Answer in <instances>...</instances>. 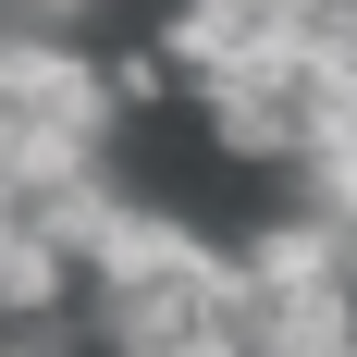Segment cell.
<instances>
[{"mask_svg": "<svg viewBox=\"0 0 357 357\" xmlns=\"http://www.w3.org/2000/svg\"><path fill=\"white\" fill-rule=\"evenodd\" d=\"M296 13H321V0H296Z\"/></svg>", "mask_w": 357, "mask_h": 357, "instance_id": "8992f818", "label": "cell"}, {"mask_svg": "<svg viewBox=\"0 0 357 357\" xmlns=\"http://www.w3.org/2000/svg\"><path fill=\"white\" fill-rule=\"evenodd\" d=\"M321 357H357V333H345V345H321Z\"/></svg>", "mask_w": 357, "mask_h": 357, "instance_id": "5b68a950", "label": "cell"}, {"mask_svg": "<svg viewBox=\"0 0 357 357\" xmlns=\"http://www.w3.org/2000/svg\"><path fill=\"white\" fill-rule=\"evenodd\" d=\"M160 357H259V333L247 321H210V333H185V345H160Z\"/></svg>", "mask_w": 357, "mask_h": 357, "instance_id": "3957f363", "label": "cell"}, {"mask_svg": "<svg viewBox=\"0 0 357 357\" xmlns=\"http://www.w3.org/2000/svg\"><path fill=\"white\" fill-rule=\"evenodd\" d=\"M13 13H25V25H86L99 0H13Z\"/></svg>", "mask_w": 357, "mask_h": 357, "instance_id": "277c9868", "label": "cell"}, {"mask_svg": "<svg viewBox=\"0 0 357 357\" xmlns=\"http://www.w3.org/2000/svg\"><path fill=\"white\" fill-rule=\"evenodd\" d=\"M123 74L86 50L74 25H13V62H0V173L50 197V185L99 173L111 136H123Z\"/></svg>", "mask_w": 357, "mask_h": 357, "instance_id": "6da1fadb", "label": "cell"}, {"mask_svg": "<svg viewBox=\"0 0 357 357\" xmlns=\"http://www.w3.org/2000/svg\"><path fill=\"white\" fill-rule=\"evenodd\" d=\"M284 185H296V197H321L333 222H357V136H333V148H308V160H296Z\"/></svg>", "mask_w": 357, "mask_h": 357, "instance_id": "7a4b0ae2", "label": "cell"}]
</instances>
